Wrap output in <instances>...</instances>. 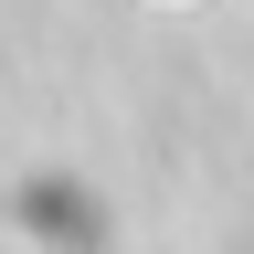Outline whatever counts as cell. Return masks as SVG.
<instances>
[{"label": "cell", "mask_w": 254, "mask_h": 254, "mask_svg": "<svg viewBox=\"0 0 254 254\" xmlns=\"http://www.w3.org/2000/svg\"><path fill=\"white\" fill-rule=\"evenodd\" d=\"M43 254H64V244H43Z\"/></svg>", "instance_id": "1"}]
</instances>
